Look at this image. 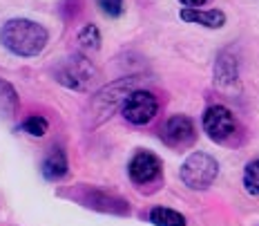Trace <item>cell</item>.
Listing matches in <instances>:
<instances>
[{
    "label": "cell",
    "mask_w": 259,
    "mask_h": 226,
    "mask_svg": "<svg viewBox=\"0 0 259 226\" xmlns=\"http://www.w3.org/2000/svg\"><path fill=\"white\" fill-rule=\"evenodd\" d=\"M96 69L92 65V61L83 54H74V56L65 58V61L58 65L56 69V81L61 85L69 90H76V92H83V90L90 88L92 79H94Z\"/></svg>",
    "instance_id": "4"
},
{
    "label": "cell",
    "mask_w": 259,
    "mask_h": 226,
    "mask_svg": "<svg viewBox=\"0 0 259 226\" xmlns=\"http://www.w3.org/2000/svg\"><path fill=\"white\" fill-rule=\"evenodd\" d=\"M47 128H50L47 119H45V117H38V115L29 117V119H25L23 123H20V130L27 132V134H31V137H42V134L47 132Z\"/></svg>",
    "instance_id": "17"
},
{
    "label": "cell",
    "mask_w": 259,
    "mask_h": 226,
    "mask_svg": "<svg viewBox=\"0 0 259 226\" xmlns=\"http://www.w3.org/2000/svg\"><path fill=\"white\" fill-rule=\"evenodd\" d=\"M67 155H65V150L61 146H54L50 153L45 155V159H42V177L50 181H58L63 179L65 175H67Z\"/></svg>",
    "instance_id": "12"
},
{
    "label": "cell",
    "mask_w": 259,
    "mask_h": 226,
    "mask_svg": "<svg viewBox=\"0 0 259 226\" xmlns=\"http://www.w3.org/2000/svg\"><path fill=\"white\" fill-rule=\"evenodd\" d=\"M125 121H130L132 126H145L156 117L159 112V101L152 92L148 90H134L132 94L125 99V103L121 107Z\"/></svg>",
    "instance_id": "6"
},
{
    "label": "cell",
    "mask_w": 259,
    "mask_h": 226,
    "mask_svg": "<svg viewBox=\"0 0 259 226\" xmlns=\"http://www.w3.org/2000/svg\"><path fill=\"white\" fill-rule=\"evenodd\" d=\"M137 85H139V77H125V79H118L114 83L105 85V88H101L99 92L94 94L92 105H90V112H92V117H94L96 126L103 123L116 107H123L127 96L132 94L134 90H139Z\"/></svg>",
    "instance_id": "2"
},
{
    "label": "cell",
    "mask_w": 259,
    "mask_h": 226,
    "mask_svg": "<svg viewBox=\"0 0 259 226\" xmlns=\"http://www.w3.org/2000/svg\"><path fill=\"white\" fill-rule=\"evenodd\" d=\"M150 222L154 226H186V217L181 213L165 206H156L150 211Z\"/></svg>",
    "instance_id": "14"
},
{
    "label": "cell",
    "mask_w": 259,
    "mask_h": 226,
    "mask_svg": "<svg viewBox=\"0 0 259 226\" xmlns=\"http://www.w3.org/2000/svg\"><path fill=\"white\" fill-rule=\"evenodd\" d=\"M179 18L192 25H201L208 29H219L226 25V14L221 9H199V7H183Z\"/></svg>",
    "instance_id": "10"
},
{
    "label": "cell",
    "mask_w": 259,
    "mask_h": 226,
    "mask_svg": "<svg viewBox=\"0 0 259 226\" xmlns=\"http://www.w3.org/2000/svg\"><path fill=\"white\" fill-rule=\"evenodd\" d=\"M96 5H99L101 12L105 16H110V18H118V16H123V12H125L123 0H96Z\"/></svg>",
    "instance_id": "18"
},
{
    "label": "cell",
    "mask_w": 259,
    "mask_h": 226,
    "mask_svg": "<svg viewBox=\"0 0 259 226\" xmlns=\"http://www.w3.org/2000/svg\"><path fill=\"white\" fill-rule=\"evenodd\" d=\"M161 159L156 157L154 153H148V150H141L132 157L127 166V173H130V179L132 184L137 186H150V184H156L161 179Z\"/></svg>",
    "instance_id": "9"
},
{
    "label": "cell",
    "mask_w": 259,
    "mask_h": 226,
    "mask_svg": "<svg viewBox=\"0 0 259 226\" xmlns=\"http://www.w3.org/2000/svg\"><path fill=\"white\" fill-rule=\"evenodd\" d=\"M244 188L250 195H259V159H252L244 168Z\"/></svg>",
    "instance_id": "16"
},
{
    "label": "cell",
    "mask_w": 259,
    "mask_h": 226,
    "mask_svg": "<svg viewBox=\"0 0 259 226\" xmlns=\"http://www.w3.org/2000/svg\"><path fill=\"white\" fill-rule=\"evenodd\" d=\"M219 175V164L206 153H192L181 166V181L190 191H206Z\"/></svg>",
    "instance_id": "3"
},
{
    "label": "cell",
    "mask_w": 259,
    "mask_h": 226,
    "mask_svg": "<svg viewBox=\"0 0 259 226\" xmlns=\"http://www.w3.org/2000/svg\"><path fill=\"white\" fill-rule=\"evenodd\" d=\"M72 197L76 202H80L83 206L94 208V211H103V213H116V215H125L130 213V206L125 204V200L112 195V193H105L101 188H90L85 184H80L76 191L72 193Z\"/></svg>",
    "instance_id": "7"
},
{
    "label": "cell",
    "mask_w": 259,
    "mask_h": 226,
    "mask_svg": "<svg viewBox=\"0 0 259 226\" xmlns=\"http://www.w3.org/2000/svg\"><path fill=\"white\" fill-rule=\"evenodd\" d=\"M239 79V69H237V58L233 56L230 50H224L217 56V63H214V81L221 85V88H233Z\"/></svg>",
    "instance_id": "11"
},
{
    "label": "cell",
    "mask_w": 259,
    "mask_h": 226,
    "mask_svg": "<svg viewBox=\"0 0 259 226\" xmlns=\"http://www.w3.org/2000/svg\"><path fill=\"white\" fill-rule=\"evenodd\" d=\"M181 5H186V7H201L206 0H179Z\"/></svg>",
    "instance_id": "19"
},
{
    "label": "cell",
    "mask_w": 259,
    "mask_h": 226,
    "mask_svg": "<svg viewBox=\"0 0 259 226\" xmlns=\"http://www.w3.org/2000/svg\"><path fill=\"white\" fill-rule=\"evenodd\" d=\"M237 130L235 115L224 105H210L203 112V132L208 134L212 141L226 143Z\"/></svg>",
    "instance_id": "8"
},
{
    "label": "cell",
    "mask_w": 259,
    "mask_h": 226,
    "mask_svg": "<svg viewBox=\"0 0 259 226\" xmlns=\"http://www.w3.org/2000/svg\"><path fill=\"white\" fill-rule=\"evenodd\" d=\"M18 112V92L12 83L0 79V119H12Z\"/></svg>",
    "instance_id": "13"
},
{
    "label": "cell",
    "mask_w": 259,
    "mask_h": 226,
    "mask_svg": "<svg viewBox=\"0 0 259 226\" xmlns=\"http://www.w3.org/2000/svg\"><path fill=\"white\" fill-rule=\"evenodd\" d=\"M159 137L172 150H186L197 141V128H194V121L190 117L175 115L161 126Z\"/></svg>",
    "instance_id": "5"
},
{
    "label": "cell",
    "mask_w": 259,
    "mask_h": 226,
    "mask_svg": "<svg viewBox=\"0 0 259 226\" xmlns=\"http://www.w3.org/2000/svg\"><path fill=\"white\" fill-rule=\"evenodd\" d=\"M47 41L50 34L45 27L27 18H12L0 29V43L16 56H38Z\"/></svg>",
    "instance_id": "1"
},
{
    "label": "cell",
    "mask_w": 259,
    "mask_h": 226,
    "mask_svg": "<svg viewBox=\"0 0 259 226\" xmlns=\"http://www.w3.org/2000/svg\"><path fill=\"white\" fill-rule=\"evenodd\" d=\"M78 43L83 50L88 52H96L101 47V31L96 25H85L83 29L78 31Z\"/></svg>",
    "instance_id": "15"
}]
</instances>
